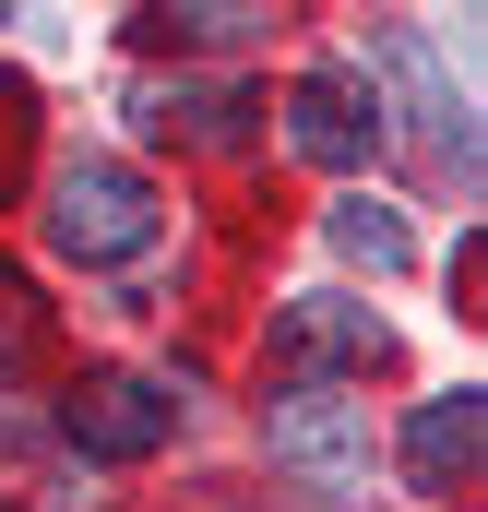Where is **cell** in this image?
I'll return each instance as SVG.
<instances>
[{"instance_id": "obj_1", "label": "cell", "mask_w": 488, "mask_h": 512, "mask_svg": "<svg viewBox=\"0 0 488 512\" xmlns=\"http://www.w3.org/2000/svg\"><path fill=\"white\" fill-rule=\"evenodd\" d=\"M179 417H191V382L96 370V382H72V405H60V441H72V453H96V465H143V453H167V441H179Z\"/></svg>"}, {"instance_id": "obj_5", "label": "cell", "mask_w": 488, "mask_h": 512, "mask_svg": "<svg viewBox=\"0 0 488 512\" xmlns=\"http://www.w3.org/2000/svg\"><path fill=\"white\" fill-rule=\"evenodd\" d=\"M286 143H298L310 167H358L369 143H381V108L358 96V72H310V84L286 96Z\"/></svg>"}, {"instance_id": "obj_9", "label": "cell", "mask_w": 488, "mask_h": 512, "mask_svg": "<svg viewBox=\"0 0 488 512\" xmlns=\"http://www.w3.org/2000/svg\"><path fill=\"white\" fill-rule=\"evenodd\" d=\"M250 24H274V0H155L143 12L155 48H215V36H250Z\"/></svg>"}, {"instance_id": "obj_6", "label": "cell", "mask_w": 488, "mask_h": 512, "mask_svg": "<svg viewBox=\"0 0 488 512\" xmlns=\"http://www.w3.org/2000/svg\"><path fill=\"white\" fill-rule=\"evenodd\" d=\"M477 453H488V393H429L417 417H405V477L417 489H465L477 477Z\"/></svg>"}, {"instance_id": "obj_12", "label": "cell", "mask_w": 488, "mask_h": 512, "mask_svg": "<svg viewBox=\"0 0 488 512\" xmlns=\"http://www.w3.org/2000/svg\"><path fill=\"white\" fill-rule=\"evenodd\" d=\"M0 12H12V0H0Z\"/></svg>"}, {"instance_id": "obj_4", "label": "cell", "mask_w": 488, "mask_h": 512, "mask_svg": "<svg viewBox=\"0 0 488 512\" xmlns=\"http://www.w3.org/2000/svg\"><path fill=\"white\" fill-rule=\"evenodd\" d=\"M262 441H274V465H310V477H358L369 465V417L334 382H286L274 417H262Z\"/></svg>"}, {"instance_id": "obj_8", "label": "cell", "mask_w": 488, "mask_h": 512, "mask_svg": "<svg viewBox=\"0 0 488 512\" xmlns=\"http://www.w3.org/2000/svg\"><path fill=\"white\" fill-rule=\"evenodd\" d=\"M381 72H393V84H405V120L429 131V155H441V167H453V155H465V167H477V131L453 120V84H441V60H429V48H417V36H381Z\"/></svg>"}, {"instance_id": "obj_7", "label": "cell", "mask_w": 488, "mask_h": 512, "mask_svg": "<svg viewBox=\"0 0 488 512\" xmlns=\"http://www.w3.org/2000/svg\"><path fill=\"white\" fill-rule=\"evenodd\" d=\"M131 120L143 131H191V143H250V84H131Z\"/></svg>"}, {"instance_id": "obj_10", "label": "cell", "mask_w": 488, "mask_h": 512, "mask_svg": "<svg viewBox=\"0 0 488 512\" xmlns=\"http://www.w3.org/2000/svg\"><path fill=\"white\" fill-rule=\"evenodd\" d=\"M334 251L369 262V274H405L417 239H405V215H393V203H334Z\"/></svg>"}, {"instance_id": "obj_13", "label": "cell", "mask_w": 488, "mask_h": 512, "mask_svg": "<svg viewBox=\"0 0 488 512\" xmlns=\"http://www.w3.org/2000/svg\"><path fill=\"white\" fill-rule=\"evenodd\" d=\"M0 298H12V286H0Z\"/></svg>"}, {"instance_id": "obj_11", "label": "cell", "mask_w": 488, "mask_h": 512, "mask_svg": "<svg viewBox=\"0 0 488 512\" xmlns=\"http://www.w3.org/2000/svg\"><path fill=\"white\" fill-rule=\"evenodd\" d=\"M12 131H24V96H0V155H12Z\"/></svg>"}, {"instance_id": "obj_3", "label": "cell", "mask_w": 488, "mask_h": 512, "mask_svg": "<svg viewBox=\"0 0 488 512\" xmlns=\"http://www.w3.org/2000/svg\"><path fill=\"white\" fill-rule=\"evenodd\" d=\"M381 310L369 298H286L274 310V370L286 382H346V370H381Z\"/></svg>"}, {"instance_id": "obj_2", "label": "cell", "mask_w": 488, "mask_h": 512, "mask_svg": "<svg viewBox=\"0 0 488 512\" xmlns=\"http://www.w3.org/2000/svg\"><path fill=\"white\" fill-rule=\"evenodd\" d=\"M155 191L131 179V167H108V155H84V167H60V191H48V239L72 262H131V251H155Z\"/></svg>"}]
</instances>
